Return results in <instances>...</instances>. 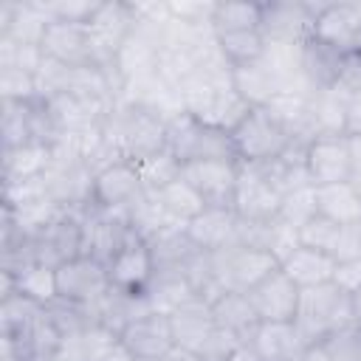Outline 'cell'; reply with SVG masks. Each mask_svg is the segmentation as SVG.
Segmentation results:
<instances>
[{
  "instance_id": "1",
  "label": "cell",
  "mask_w": 361,
  "mask_h": 361,
  "mask_svg": "<svg viewBox=\"0 0 361 361\" xmlns=\"http://www.w3.org/2000/svg\"><path fill=\"white\" fill-rule=\"evenodd\" d=\"M102 135L116 161H138L166 147V121L138 104L116 102L102 121Z\"/></svg>"
},
{
  "instance_id": "2",
  "label": "cell",
  "mask_w": 361,
  "mask_h": 361,
  "mask_svg": "<svg viewBox=\"0 0 361 361\" xmlns=\"http://www.w3.org/2000/svg\"><path fill=\"white\" fill-rule=\"evenodd\" d=\"M178 93L183 102V113L212 127H220L226 133H231L251 110V104L234 90L231 71L214 73V76H197L189 85H183Z\"/></svg>"
},
{
  "instance_id": "3",
  "label": "cell",
  "mask_w": 361,
  "mask_h": 361,
  "mask_svg": "<svg viewBox=\"0 0 361 361\" xmlns=\"http://www.w3.org/2000/svg\"><path fill=\"white\" fill-rule=\"evenodd\" d=\"M293 324L310 347H319L336 330L353 324V296L336 282L302 288Z\"/></svg>"
},
{
  "instance_id": "4",
  "label": "cell",
  "mask_w": 361,
  "mask_h": 361,
  "mask_svg": "<svg viewBox=\"0 0 361 361\" xmlns=\"http://www.w3.org/2000/svg\"><path fill=\"white\" fill-rule=\"evenodd\" d=\"M166 149L180 161H212V158H237L231 133L212 127L189 113H180L166 121Z\"/></svg>"
},
{
  "instance_id": "5",
  "label": "cell",
  "mask_w": 361,
  "mask_h": 361,
  "mask_svg": "<svg viewBox=\"0 0 361 361\" xmlns=\"http://www.w3.org/2000/svg\"><path fill=\"white\" fill-rule=\"evenodd\" d=\"M231 144L237 161L243 164H268L293 147L290 135L268 113V107H251L248 116L231 130Z\"/></svg>"
},
{
  "instance_id": "6",
  "label": "cell",
  "mask_w": 361,
  "mask_h": 361,
  "mask_svg": "<svg viewBox=\"0 0 361 361\" xmlns=\"http://www.w3.org/2000/svg\"><path fill=\"white\" fill-rule=\"evenodd\" d=\"M285 192L271 175L268 164H243L240 161V178L234 189V212L240 220H274L279 214Z\"/></svg>"
},
{
  "instance_id": "7",
  "label": "cell",
  "mask_w": 361,
  "mask_h": 361,
  "mask_svg": "<svg viewBox=\"0 0 361 361\" xmlns=\"http://www.w3.org/2000/svg\"><path fill=\"white\" fill-rule=\"evenodd\" d=\"M212 265H214V274L223 290L248 293L257 282H262L271 271L279 268V259L268 251L231 243L228 248L212 254Z\"/></svg>"
},
{
  "instance_id": "8",
  "label": "cell",
  "mask_w": 361,
  "mask_h": 361,
  "mask_svg": "<svg viewBox=\"0 0 361 361\" xmlns=\"http://www.w3.org/2000/svg\"><path fill=\"white\" fill-rule=\"evenodd\" d=\"M322 3H307V0H265L262 3L259 34L265 37V42L302 45L313 34V23H316V14H319Z\"/></svg>"
},
{
  "instance_id": "9",
  "label": "cell",
  "mask_w": 361,
  "mask_h": 361,
  "mask_svg": "<svg viewBox=\"0 0 361 361\" xmlns=\"http://www.w3.org/2000/svg\"><path fill=\"white\" fill-rule=\"evenodd\" d=\"M110 274L107 265L96 257H76L56 268V299L73 302V305H96L110 290Z\"/></svg>"
},
{
  "instance_id": "10",
  "label": "cell",
  "mask_w": 361,
  "mask_h": 361,
  "mask_svg": "<svg viewBox=\"0 0 361 361\" xmlns=\"http://www.w3.org/2000/svg\"><path fill=\"white\" fill-rule=\"evenodd\" d=\"M180 178L206 200V206H234V189L240 178L237 158H212L180 164Z\"/></svg>"
},
{
  "instance_id": "11",
  "label": "cell",
  "mask_w": 361,
  "mask_h": 361,
  "mask_svg": "<svg viewBox=\"0 0 361 361\" xmlns=\"http://www.w3.org/2000/svg\"><path fill=\"white\" fill-rule=\"evenodd\" d=\"M85 217V254L102 259L104 265L133 240H138L133 234V226L127 220V212H110V209H99L90 206L82 212Z\"/></svg>"
},
{
  "instance_id": "12",
  "label": "cell",
  "mask_w": 361,
  "mask_h": 361,
  "mask_svg": "<svg viewBox=\"0 0 361 361\" xmlns=\"http://www.w3.org/2000/svg\"><path fill=\"white\" fill-rule=\"evenodd\" d=\"M133 11H130V0H102L96 14L87 23V31L93 37V48H96V62L102 68H113V59L118 54V48L124 45V39L133 34Z\"/></svg>"
},
{
  "instance_id": "13",
  "label": "cell",
  "mask_w": 361,
  "mask_h": 361,
  "mask_svg": "<svg viewBox=\"0 0 361 361\" xmlns=\"http://www.w3.org/2000/svg\"><path fill=\"white\" fill-rule=\"evenodd\" d=\"M310 37L316 42H322L324 48L336 51V54L358 51V39H361V3H333V0H324L319 14H316Z\"/></svg>"
},
{
  "instance_id": "14",
  "label": "cell",
  "mask_w": 361,
  "mask_h": 361,
  "mask_svg": "<svg viewBox=\"0 0 361 361\" xmlns=\"http://www.w3.org/2000/svg\"><path fill=\"white\" fill-rule=\"evenodd\" d=\"M147 195L133 161H116L93 175V206L110 212H130Z\"/></svg>"
},
{
  "instance_id": "15",
  "label": "cell",
  "mask_w": 361,
  "mask_h": 361,
  "mask_svg": "<svg viewBox=\"0 0 361 361\" xmlns=\"http://www.w3.org/2000/svg\"><path fill=\"white\" fill-rule=\"evenodd\" d=\"M118 341L138 358H161V355H172L175 353V338H172V324L166 313L158 310H147L141 316H135L121 333Z\"/></svg>"
},
{
  "instance_id": "16",
  "label": "cell",
  "mask_w": 361,
  "mask_h": 361,
  "mask_svg": "<svg viewBox=\"0 0 361 361\" xmlns=\"http://www.w3.org/2000/svg\"><path fill=\"white\" fill-rule=\"evenodd\" d=\"M175 350L186 355L189 361L197 358V353L209 344V338L217 333V322L212 316V305L203 299H189L186 305L175 307L169 313Z\"/></svg>"
},
{
  "instance_id": "17",
  "label": "cell",
  "mask_w": 361,
  "mask_h": 361,
  "mask_svg": "<svg viewBox=\"0 0 361 361\" xmlns=\"http://www.w3.org/2000/svg\"><path fill=\"white\" fill-rule=\"evenodd\" d=\"M42 54L68 68H87L96 62V48L87 25L79 23H48L42 37Z\"/></svg>"
},
{
  "instance_id": "18",
  "label": "cell",
  "mask_w": 361,
  "mask_h": 361,
  "mask_svg": "<svg viewBox=\"0 0 361 361\" xmlns=\"http://www.w3.org/2000/svg\"><path fill=\"white\" fill-rule=\"evenodd\" d=\"M245 296L257 310L259 322H293L299 305V285L282 268H276L262 282H257Z\"/></svg>"
},
{
  "instance_id": "19",
  "label": "cell",
  "mask_w": 361,
  "mask_h": 361,
  "mask_svg": "<svg viewBox=\"0 0 361 361\" xmlns=\"http://www.w3.org/2000/svg\"><path fill=\"white\" fill-rule=\"evenodd\" d=\"M305 166L313 186L350 180V135H319L305 147Z\"/></svg>"
},
{
  "instance_id": "20",
  "label": "cell",
  "mask_w": 361,
  "mask_h": 361,
  "mask_svg": "<svg viewBox=\"0 0 361 361\" xmlns=\"http://www.w3.org/2000/svg\"><path fill=\"white\" fill-rule=\"evenodd\" d=\"M85 254V217L82 212H65L39 240H37V262L59 268L68 259Z\"/></svg>"
},
{
  "instance_id": "21",
  "label": "cell",
  "mask_w": 361,
  "mask_h": 361,
  "mask_svg": "<svg viewBox=\"0 0 361 361\" xmlns=\"http://www.w3.org/2000/svg\"><path fill=\"white\" fill-rule=\"evenodd\" d=\"M248 350L257 361H305L310 344L302 338L293 322H259Z\"/></svg>"
},
{
  "instance_id": "22",
  "label": "cell",
  "mask_w": 361,
  "mask_h": 361,
  "mask_svg": "<svg viewBox=\"0 0 361 361\" xmlns=\"http://www.w3.org/2000/svg\"><path fill=\"white\" fill-rule=\"evenodd\" d=\"M110 285L124 293H144L155 279V259L144 240H133L107 262Z\"/></svg>"
},
{
  "instance_id": "23",
  "label": "cell",
  "mask_w": 361,
  "mask_h": 361,
  "mask_svg": "<svg viewBox=\"0 0 361 361\" xmlns=\"http://www.w3.org/2000/svg\"><path fill=\"white\" fill-rule=\"evenodd\" d=\"M48 14L42 3L34 0H0V37L23 45H42Z\"/></svg>"
},
{
  "instance_id": "24",
  "label": "cell",
  "mask_w": 361,
  "mask_h": 361,
  "mask_svg": "<svg viewBox=\"0 0 361 361\" xmlns=\"http://www.w3.org/2000/svg\"><path fill=\"white\" fill-rule=\"evenodd\" d=\"M237 226H240V217H237L234 209H228V206H206L186 226V234L200 251L214 254V251L228 248L237 240Z\"/></svg>"
},
{
  "instance_id": "25",
  "label": "cell",
  "mask_w": 361,
  "mask_h": 361,
  "mask_svg": "<svg viewBox=\"0 0 361 361\" xmlns=\"http://www.w3.org/2000/svg\"><path fill=\"white\" fill-rule=\"evenodd\" d=\"M268 113L282 124L293 144L307 147L316 138L313 113H310V93H279L268 104Z\"/></svg>"
},
{
  "instance_id": "26",
  "label": "cell",
  "mask_w": 361,
  "mask_h": 361,
  "mask_svg": "<svg viewBox=\"0 0 361 361\" xmlns=\"http://www.w3.org/2000/svg\"><path fill=\"white\" fill-rule=\"evenodd\" d=\"M212 305V316L217 322V327H223L226 333H231L243 347H248V341L254 338L257 327H259V316L251 307L245 293H234V290H223L217 299L209 302Z\"/></svg>"
},
{
  "instance_id": "27",
  "label": "cell",
  "mask_w": 361,
  "mask_h": 361,
  "mask_svg": "<svg viewBox=\"0 0 361 361\" xmlns=\"http://www.w3.org/2000/svg\"><path fill=\"white\" fill-rule=\"evenodd\" d=\"M116 344H118V333L110 330L107 324L96 322V324H87V327L65 336L56 358L59 361H104Z\"/></svg>"
},
{
  "instance_id": "28",
  "label": "cell",
  "mask_w": 361,
  "mask_h": 361,
  "mask_svg": "<svg viewBox=\"0 0 361 361\" xmlns=\"http://www.w3.org/2000/svg\"><path fill=\"white\" fill-rule=\"evenodd\" d=\"M279 268H282V271L299 285V290H302V288H313V285L333 282L338 262H336V257H330V254H324V251L299 245L288 259H282Z\"/></svg>"
},
{
  "instance_id": "29",
  "label": "cell",
  "mask_w": 361,
  "mask_h": 361,
  "mask_svg": "<svg viewBox=\"0 0 361 361\" xmlns=\"http://www.w3.org/2000/svg\"><path fill=\"white\" fill-rule=\"evenodd\" d=\"M347 110H350L347 93H341L333 85L316 87L310 93V113H313L316 138L319 135H347Z\"/></svg>"
},
{
  "instance_id": "30",
  "label": "cell",
  "mask_w": 361,
  "mask_h": 361,
  "mask_svg": "<svg viewBox=\"0 0 361 361\" xmlns=\"http://www.w3.org/2000/svg\"><path fill=\"white\" fill-rule=\"evenodd\" d=\"M316 195V212L347 226V223H361V192L350 180L338 183H324L313 186Z\"/></svg>"
},
{
  "instance_id": "31",
  "label": "cell",
  "mask_w": 361,
  "mask_h": 361,
  "mask_svg": "<svg viewBox=\"0 0 361 361\" xmlns=\"http://www.w3.org/2000/svg\"><path fill=\"white\" fill-rule=\"evenodd\" d=\"M51 166V147L48 144H25L14 149H3V183L34 180L42 178Z\"/></svg>"
},
{
  "instance_id": "32",
  "label": "cell",
  "mask_w": 361,
  "mask_h": 361,
  "mask_svg": "<svg viewBox=\"0 0 361 361\" xmlns=\"http://www.w3.org/2000/svg\"><path fill=\"white\" fill-rule=\"evenodd\" d=\"M231 82H234V90L251 107H265L274 96H279V85H276V79L271 76V71L265 68L262 59L231 68Z\"/></svg>"
},
{
  "instance_id": "33",
  "label": "cell",
  "mask_w": 361,
  "mask_h": 361,
  "mask_svg": "<svg viewBox=\"0 0 361 361\" xmlns=\"http://www.w3.org/2000/svg\"><path fill=\"white\" fill-rule=\"evenodd\" d=\"M259 23H262V3L226 0V3L214 6L212 31H214V37L237 34V31H259Z\"/></svg>"
},
{
  "instance_id": "34",
  "label": "cell",
  "mask_w": 361,
  "mask_h": 361,
  "mask_svg": "<svg viewBox=\"0 0 361 361\" xmlns=\"http://www.w3.org/2000/svg\"><path fill=\"white\" fill-rule=\"evenodd\" d=\"M45 313V305L23 296V293H11L0 299V336L6 338H23L34 322Z\"/></svg>"
},
{
  "instance_id": "35",
  "label": "cell",
  "mask_w": 361,
  "mask_h": 361,
  "mask_svg": "<svg viewBox=\"0 0 361 361\" xmlns=\"http://www.w3.org/2000/svg\"><path fill=\"white\" fill-rule=\"evenodd\" d=\"M155 200L164 206V212L175 220V223H180V226H189L203 209H206V200L183 180V178H178V180H172L169 186H164L161 192H155Z\"/></svg>"
},
{
  "instance_id": "36",
  "label": "cell",
  "mask_w": 361,
  "mask_h": 361,
  "mask_svg": "<svg viewBox=\"0 0 361 361\" xmlns=\"http://www.w3.org/2000/svg\"><path fill=\"white\" fill-rule=\"evenodd\" d=\"M127 220H130V226H133V234H135L138 240H144V243H149V240H155L158 234H164V231L180 226V223H175V220L164 212V206L155 200V195H144V197L127 212ZM183 228H186V226H183Z\"/></svg>"
},
{
  "instance_id": "37",
  "label": "cell",
  "mask_w": 361,
  "mask_h": 361,
  "mask_svg": "<svg viewBox=\"0 0 361 361\" xmlns=\"http://www.w3.org/2000/svg\"><path fill=\"white\" fill-rule=\"evenodd\" d=\"M11 276H14L17 293H23L39 305H51L56 299V268H51L45 262H28V265L11 271Z\"/></svg>"
},
{
  "instance_id": "38",
  "label": "cell",
  "mask_w": 361,
  "mask_h": 361,
  "mask_svg": "<svg viewBox=\"0 0 361 361\" xmlns=\"http://www.w3.org/2000/svg\"><path fill=\"white\" fill-rule=\"evenodd\" d=\"M133 164L138 169V178L144 183L147 195H155V192H161L164 186H169L172 180L180 178V161L166 147L152 152V155H144V158H138Z\"/></svg>"
},
{
  "instance_id": "39",
  "label": "cell",
  "mask_w": 361,
  "mask_h": 361,
  "mask_svg": "<svg viewBox=\"0 0 361 361\" xmlns=\"http://www.w3.org/2000/svg\"><path fill=\"white\" fill-rule=\"evenodd\" d=\"M344 54H336L330 48H324L322 42H316L313 37L302 45V65H305V76L313 87H330L336 82V71H338V59Z\"/></svg>"
},
{
  "instance_id": "40",
  "label": "cell",
  "mask_w": 361,
  "mask_h": 361,
  "mask_svg": "<svg viewBox=\"0 0 361 361\" xmlns=\"http://www.w3.org/2000/svg\"><path fill=\"white\" fill-rule=\"evenodd\" d=\"M217 45H220V51H223V56L228 59L231 68L257 62V59H262V54H265V37H262L259 31L223 34V37H217Z\"/></svg>"
},
{
  "instance_id": "41",
  "label": "cell",
  "mask_w": 361,
  "mask_h": 361,
  "mask_svg": "<svg viewBox=\"0 0 361 361\" xmlns=\"http://www.w3.org/2000/svg\"><path fill=\"white\" fill-rule=\"evenodd\" d=\"M338 237H341V223L324 217V214H313L302 228H299V245L305 248H316V251H324V254H336V245H338Z\"/></svg>"
},
{
  "instance_id": "42",
  "label": "cell",
  "mask_w": 361,
  "mask_h": 361,
  "mask_svg": "<svg viewBox=\"0 0 361 361\" xmlns=\"http://www.w3.org/2000/svg\"><path fill=\"white\" fill-rule=\"evenodd\" d=\"M327 361H361V324H347L319 344Z\"/></svg>"
},
{
  "instance_id": "43",
  "label": "cell",
  "mask_w": 361,
  "mask_h": 361,
  "mask_svg": "<svg viewBox=\"0 0 361 361\" xmlns=\"http://www.w3.org/2000/svg\"><path fill=\"white\" fill-rule=\"evenodd\" d=\"M42 62H45V54L39 45H23V42L0 37V68H17V71L37 73Z\"/></svg>"
},
{
  "instance_id": "44",
  "label": "cell",
  "mask_w": 361,
  "mask_h": 361,
  "mask_svg": "<svg viewBox=\"0 0 361 361\" xmlns=\"http://www.w3.org/2000/svg\"><path fill=\"white\" fill-rule=\"evenodd\" d=\"M313 214H316V195H313V186H305V189H293L282 197L276 217L293 228H302Z\"/></svg>"
},
{
  "instance_id": "45",
  "label": "cell",
  "mask_w": 361,
  "mask_h": 361,
  "mask_svg": "<svg viewBox=\"0 0 361 361\" xmlns=\"http://www.w3.org/2000/svg\"><path fill=\"white\" fill-rule=\"evenodd\" d=\"M0 96L3 102H34L37 93V73L17 71V68H0Z\"/></svg>"
},
{
  "instance_id": "46",
  "label": "cell",
  "mask_w": 361,
  "mask_h": 361,
  "mask_svg": "<svg viewBox=\"0 0 361 361\" xmlns=\"http://www.w3.org/2000/svg\"><path fill=\"white\" fill-rule=\"evenodd\" d=\"M102 0H48L42 3L45 6V14L51 23H79V25H87L90 17L96 14Z\"/></svg>"
},
{
  "instance_id": "47",
  "label": "cell",
  "mask_w": 361,
  "mask_h": 361,
  "mask_svg": "<svg viewBox=\"0 0 361 361\" xmlns=\"http://www.w3.org/2000/svg\"><path fill=\"white\" fill-rule=\"evenodd\" d=\"M169 14L183 23V25H197V28H212L214 17V0H166Z\"/></svg>"
},
{
  "instance_id": "48",
  "label": "cell",
  "mask_w": 361,
  "mask_h": 361,
  "mask_svg": "<svg viewBox=\"0 0 361 361\" xmlns=\"http://www.w3.org/2000/svg\"><path fill=\"white\" fill-rule=\"evenodd\" d=\"M333 87H338L350 99L355 93H361V51H350V54H344L338 59V71H336Z\"/></svg>"
},
{
  "instance_id": "49",
  "label": "cell",
  "mask_w": 361,
  "mask_h": 361,
  "mask_svg": "<svg viewBox=\"0 0 361 361\" xmlns=\"http://www.w3.org/2000/svg\"><path fill=\"white\" fill-rule=\"evenodd\" d=\"M336 262H350L361 257V223H347L341 226V237L336 245Z\"/></svg>"
},
{
  "instance_id": "50",
  "label": "cell",
  "mask_w": 361,
  "mask_h": 361,
  "mask_svg": "<svg viewBox=\"0 0 361 361\" xmlns=\"http://www.w3.org/2000/svg\"><path fill=\"white\" fill-rule=\"evenodd\" d=\"M350 183L361 192V135H350Z\"/></svg>"
},
{
  "instance_id": "51",
  "label": "cell",
  "mask_w": 361,
  "mask_h": 361,
  "mask_svg": "<svg viewBox=\"0 0 361 361\" xmlns=\"http://www.w3.org/2000/svg\"><path fill=\"white\" fill-rule=\"evenodd\" d=\"M347 135H361V93H355L350 99V110H347Z\"/></svg>"
},
{
  "instance_id": "52",
  "label": "cell",
  "mask_w": 361,
  "mask_h": 361,
  "mask_svg": "<svg viewBox=\"0 0 361 361\" xmlns=\"http://www.w3.org/2000/svg\"><path fill=\"white\" fill-rule=\"evenodd\" d=\"M104 361H138V358H135V355H133V353H130V350H127V347L118 341V344H116V347L107 353V358H104Z\"/></svg>"
},
{
  "instance_id": "53",
  "label": "cell",
  "mask_w": 361,
  "mask_h": 361,
  "mask_svg": "<svg viewBox=\"0 0 361 361\" xmlns=\"http://www.w3.org/2000/svg\"><path fill=\"white\" fill-rule=\"evenodd\" d=\"M350 296H353V322L361 324V288L355 293H350Z\"/></svg>"
},
{
  "instance_id": "54",
  "label": "cell",
  "mask_w": 361,
  "mask_h": 361,
  "mask_svg": "<svg viewBox=\"0 0 361 361\" xmlns=\"http://www.w3.org/2000/svg\"><path fill=\"white\" fill-rule=\"evenodd\" d=\"M226 361H257V358H254V353H251L248 347H243V350H237L234 355H228Z\"/></svg>"
},
{
  "instance_id": "55",
  "label": "cell",
  "mask_w": 361,
  "mask_h": 361,
  "mask_svg": "<svg viewBox=\"0 0 361 361\" xmlns=\"http://www.w3.org/2000/svg\"><path fill=\"white\" fill-rule=\"evenodd\" d=\"M305 361H327V355L319 350V347H310V353H307V358Z\"/></svg>"
},
{
  "instance_id": "56",
  "label": "cell",
  "mask_w": 361,
  "mask_h": 361,
  "mask_svg": "<svg viewBox=\"0 0 361 361\" xmlns=\"http://www.w3.org/2000/svg\"><path fill=\"white\" fill-rule=\"evenodd\" d=\"M147 361H189V358H186V355H180V353L175 350L172 355H161V358H147Z\"/></svg>"
},
{
  "instance_id": "57",
  "label": "cell",
  "mask_w": 361,
  "mask_h": 361,
  "mask_svg": "<svg viewBox=\"0 0 361 361\" xmlns=\"http://www.w3.org/2000/svg\"><path fill=\"white\" fill-rule=\"evenodd\" d=\"M358 51H361V39H358Z\"/></svg>"
},
{
  "instance_id": "58",
  "label": "cell",
  "mask_w": 361,
  "mask_h": 361,
  "mask_svg": "<svg viewBox=\"0 0 361 361\" xmlns=\"http://www.w3.org/2000/svg\"><path fill=\"white\" fill-rule=\"evenodd\" d=\"M54 361H59V358H54Z\"/></svg>"
}]
</instances>
